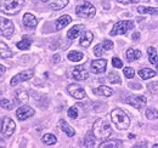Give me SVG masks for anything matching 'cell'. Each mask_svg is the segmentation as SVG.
Segmentation results:
<instances>
[{
	"mask_svg": "<svg viewBox=\"0 0 158 148\" xmlns=\"http://www.w3.org/2000/svg\"><path fill=\"white\" fill-rule=\"evenodd\" d=\"M145 115H146V118L148 120H155V119L158 118V111L155 109V108H148L145 113Z\"/></svg>",
	"mask_w": 158,
	"mask_h": 148,
	"instance_id": "1f68e13d",
	"label": "cell"
},
{
	"mask_svg": "<svg viewBox=\"0 0 158 148\" xmlns=\"http://www.w3.org/2000/svg\"><path fill=\"white\" fill-rule=\"evenodd\" d=\"M68 2H69V0H52V1H50L49 6H50L51 10L59 11V10L64 9L68 5Z\"/></svg>",
	"mask_w": 158,
	"mask_h": 148,
	"instance_id": "ffe728a7",
	"label": "cell"
},
{
	"mask_svg": "<svg viewBox=\"0 0 158 148\" xmlns=\"http://www.w3.org/2000/svg\"><path fill=\"white\" fill-rule=\"evenodd\" d=\"M16 100H17V102L21 103V105L27 103V102H28V100H29V97H28V92H27V91H24V90L19 91L17 95H16Z\"/></svg>",
	"mask_w": 158,
	"mask_h": 148,
	"instance_id": "f1b7e54d",
	"label": "cell"
},
{
	"mask_svg": "<svg viewBox=\"0 0 158 148\" xmlns=\"http://www.w3.org/2000/svg\"><path fill=\"white\" fill-rule=\"evenodd\" d=\"M41 142L46 146H52V145H56L57 142V138L55 135L52 134H45L43 137H41Z\"/></svg>",
	"mask_w": 158,
	"mask_h": 148,
	"instance_id": "d4e9b609",
	"label": "cell"
},
{
	"mask_svg": "<svg viewBox=\"0 0 158 148\" xmlns=\"http://www.w3.org/2000/svg\"><path fill=\"white\" fill-rule=\"evenodd\" d=\"M67 91H68V93H69L72 97H74V98H77V100H83V98L86 97L85 90H84L80 85H78V84H71V85H68Z\"/></svg>",
	"mask_w": 158,
	"mask_h": 148,
	"instance_id": "30bf717a",
	"label": "cell"
},
{
	"mask_svg": "<svg viewBox=\"0 0 158 148\" xmlns=\"http://www.w3.org/2000/svg\"><path fill=\"white\" fill-rule=\"evenodd\" d=\"M107 67V60H95L91 62V72L95 74L103 73Z\"/></svg>",
	"mask_w": 158,
	"mask_h": 148,
	"instance_id": "7c38bea8",
	"label": "cell"
},
{
	"mask_svg": "<svg viewBox=\"0 0 158 148\" xmlns=\"http://www.w3.org/2000/svg\"><path fill=\"white\" fill-rule=\"evenodd\" d=\"M139 37H140V33H134L133 35H131V38H133V40H139Z\"/></svg>",
	"mask_w": 158,
	"mask_h": 148,
	"instance_id": "60d3db41",
	"label": "cell"
},
{
	"mask_svg": "<svg viewBox=\"0 0 158 148\" xmlns=\"http://www.w3.org/2000/svg\"><path fill=\"white\" fill-rule=\"evenodd\" d=\"M119 4H123V5H128V4H136L141 0H117Z\"/></svg>",
	"mask_w": 158,
	"mask_h": 148,
	"instance_id": "ab89813d",
	"label": "cell"
},
{
	"mask_svg": "<svg viewBox=\"0 0 158 148\" xmlns=\"http://www.w3.org/2000/svg\"><path fill=\"white\" fill-rule=\"evenodd\" d=\"M15 32V26L14 23L7 18H1V29H0V33L2 37L6 38H11V35L14 34Z\"/></svg>",
	"mask_w": 158,
	"mask_h": 148,
	"instance_id": "9c48e42d",
	"label": "cell"
},
{
	"mask_svg": "<svg viewBox=\"0 0 158 148\" xmlns=\"http://www.w3.org/2000/svg\"><path fill=\"white\" fill-rule=\"evenodd\" d=\"M107 79H108V81H110L111 84H120V81H122L119 74L116 73V72H111V73L108 74Z\"/></svg>",
	"mask_w": 158,
	"mask_h": 148,
	"instance_id": "4dcf8cb0",
	"label": "cell"
},
{
	"mask_svg": "<svg viewBox=\"0 0 158 148\" xmlns=\"http://www.w3.org/2000/svg\"><path fill=\"white\" fill-rule=\"evenodd\" d=\"M22 21H23L24 27H27V28H34L38 24V18L32 14H24Z\"/></svg>",
	"mask_w": 158,
	"mask_h": 148,
	"instance_id": "5bb4252c",
	"label": "cell"
},
{
	"mask_svg": "<svg viewBox=\"0 0 158 148\" xmlns=\"http://www.w3.org/2000/svg\"><path fill=\"white\" fill-rule=\"evenodd\" d=\"M34 113H35V111L32 107H29V106H21L20 108L16 111V117H17L19 120L23 121V120L33 117Z\"/></svg>",
	"mask_w": 158,
	"mask_h": 148,
	"instance_id": "8fae6325",
	"label": "cell"
},
{
	"mask_svg": "<svg viewBox=\"0 0 158 148\" xmlns=\"http://www.w3.org/2000/svg\"><path fill=\"white\" fill-rule=\"evenodd\" d=\"M67 57L72 62H79V61H81L84 58V55H83V52H79V51H71L67 55Z\"/></svg>",
	"mask_w": 158,
	"mask_h": 148,
	"instance_id": "f546056e",
	"label": "cell"
},
{
	"mask_svg": "<svg viewBox=\"0 0 158 148\" xmlns=\"http://www.w3.org/2000/svg\"><path fill=\"white\" fill-rule=\"evenodd\" d=\"M84 146L85 147H94L95 146V141H94V138H91V134L86 135V138L84 141Z\"/></svg>",
	"mask_w": 158,
	"mask_h": 148,
	"instance_id": "e575fe53",
	"label": "cell"
},
{
	"mask_svg": "<svg viewBox=\"0 0 158 148\" xmlns=\"http://www.w3.org/2000/svg\"><path fill=\"white\" fill-rule=\"evenodd\" d=\"M129 138H135V135H133V134H130V135H129Z\"/></svg>",
	"mask_w": 158,
	"mask_h": 148,
	"instance_id": "7bdbcfd3",
	"label": "cell"
},
{
	"mask_svg": "<svg viewBox=\"0 0 158 148\" xmlns=\"http://www.w3.org/2000/svg\"><path fill=\"white\" fill-rule=\"evenodd\" d=\"M147 54H148V62L152 64H156V62L158 61L157 50L153 46H150V47H147Z\"/></svg>",
	"mask_w": 158,
	"mask_h": 148,
	"instance_id": "4316f807",
	"label": "cell"
},
{
	"mask_svg": "<svg viewBox=\"0 0 158 148\" xmlns=\"http://www.w3.org/2000/svg\"><path fill=\"white\" fill-rule=\"evenodd\" d=\"M139 14L142 15H158V7H151V6H139Z\"/></svg>",
	"mask_w": 158,
	"mask_h": 148,
	"instance_id": "603a6c76",
	"label": "cell"
},
{
	"mask_svg": "<svg viewBox=\"0 0 158 148\" xmlns=\"http://www.w3.org/2000/svg\"><path fill=\"white\" fill-rule=\"evenodd\" d=\"M156 1H157V2H158V0H156Z\"/></svg>",
	"mask_w": 158,
	"mask_h": 148,
	"instance_id": "7dc6e473",
	"label": "cell"
},
{
	"mask_svg": "<svg viewBox=\"0 0 158 148\" xmlns=\"http://www.w3.org/2000/svg\"><path fill=\"white\" fill-rule=\"evenodd\" d=\"M23 5H24V0H2L1 12L6 15H16L21 11Z\"/></svg>",
	"mask_w": 158,
	"mask_h": 148,
	"instance_id": "3957f363",
	"label": "cell"
},
{
	"mask_svg": "<svg viewBox=\"0 0 158 148\" xmlns=\"http://www.w3.org/2000/svg\"><path fill=\"white\" fill-rule=\"evenodd\" d=\"M111 119L112 123L116 125L118 130H127L130 126V119L120 108H116L111 112Z\"/></svg>",
	"mask_w": 158,
	"mask_h": 148,
	"instance_id": "7a4b0ae2",
	"label": "cell"
},
{
	"mask_svg": "<svg viewBox=\"0 0 158 148\" xmlns=\"http://www.w3.org/2000/svg\"><path fill=\"white\" fill-rule=\"evenodd\" d=\"M0 69H1V76H2L4 73H5V66H4V64H1V66H0Z\"/></svg>",
	"mask_w": 158,
	"mask_h": 148,
	"instance_id": "b9f144b4",
	"label": "cell"
},
{
	"mask_svg": "<svg viewBox=\"0 0 158 148\" xmlns=\"http://www.w3.org/2000/svg\"><path fill=\"white\" fill-rule=\"evenodd\" d=\"M153 148H158V145H153Z\"/></svg>",
	"mask_w": 158,
	"mask_h": 148,
	"instance_id": "f6af8a7d",
	"label": "cell"
},
{
	"mask_svg": "<svg viewBox=\"0 0 158 148\" xmlns=\"http://www.w3.org/2000/svg\"><path fill=\"white\" fill-rule=\"evenodd\" d=\"M157 75V72L150 69V68H142L139 71V76L142 79V80H147V79H151V78H155Z\"/></svg>",
	"mask_w": 158,
	"mask_h": 148,
	"instance_id": "44dd1931",
	"label": "cell"
},
{
	"mask_svg": "<svg viewBox=\"0 0 158 148\" xmlns=\"http://www.w3.org/2000/svg\"><path fill=\"white\" fill-rule=\"evenodd\" d=\"M93 93H94V95H96V96L110 97V96H112V93H113V89H111L110 86L101 85V86H98L96 89H94V90H93Z\"/></svg>",
	"mask_w": 158,
	"mask_h": 148,
	"instance_id": "9a60e30c",
	"label": "cell"
},
{
	"mask_svg": "<svg viewBox=\"0 0 158 148\" xmlns=\"http://www.w3.org/2000/svg\"><path fill=\"white\" fill-rule=\"evenodd\" d=\"M33 74H34L33 69H28V71L21 72V73L16 74L15 76H12V79H11L10 84H11V86H17V85L21 84V83H23V81H27V80L32 79Z\"/></svg>",
	"mask_w": 158,
	"mask_h": 148,
	"instance_id": "52a82bcc",
	"label": "cell"
},
{
	"mask_svg": "<svg viewBox=\"0 0 158 148\" xmlns=\"http://www.w3.org/2000/svg\"><path fill=\"white\" fill-rule=\"evenodd\" d=\"M88 76H89V73H88V71L84 68V66H77V67L72 71V78H74L76 80L81 81V80L88 79Z\"/></svg>",
	"mask_w": 158,
	"mask_h": 148,
	"instance_id": "4fadbf2b",
	"label": "cell"
},
{
	"mask_svg": "<svg viewBox=\"0 0 158 148\" xmlns=\"http://www.w3.org/2000/svg\"><path fill=\"white\" fill-rule=\"evenodd\" d=\"M102 52H103V45L102 44H98L95 47H94V55L96 57H101L102 56Z\"/></svg>",
	"mask_w": 158,
	"mask_h": 148,
	"instance_id": "d590c367",
	"label": "cell"
},
{
	"mask_svg": "<svg viewBox=\"0 0 158 148\" xmlns=\"http://www.w3.org/2000/svg\"><path fill=\"white\" fill-rule=\"evenodd\" d=\"M125 102L130 106H133L134 108H136L139 111H141L146 103H147V98L145 96H129L128 98H125Z\"/></svg>",
	"mask_w": 158,
	"mask_h": 148,
	"instance_id": "ba28073f",
	"label": "cell"
},
{
	"mask_svg": "<svg viewBox=\"0 0 158 148\" xmlns=\"http://www.w3.org/2000/svg\"><path fill=\"white\" fill-rule=\"evenodd\" d=\"M59 126L60 129L62 130L68 137H73L74 135H76V131H74V129L67 123V121H64V120H60L59 121Z\"/></svg>",
	"mask_w": 158,
	"mask_h": 148,
	"instance_id": "d6986e66",
	"label": "cell"
},
{
	"mask_svg": "<svg viewBox=\"0 0 158 148\" xmlns=\"http://www.w3.org/2000/svg\"><path fill=\"white\" fill-rule=\"evenodd\" d=\"M112 66L114 67V68H123V62H122V60L119 58V57H113L112 58Z\"/></svg>",
	"mask_w": 158,
	"mask_h": 148,
	"instance_id": "8d00e7d4",
	"label": "cell"
},
{
	"mask_svg": "<svg viewBox=\"0 0 158 148\" xmlns=\"http://www.w3.org/2000/svg\"><path fill=\"white\" fill-rule=\"evenodd\" d=\"M16 130V124L11 118H4L1 124V134L5 137H10Z\"/></svg>",
	"mask_w": 158,
	"mask_h": 148,
	"instance_id": "8992f818",
	"label": "cell"
},
{
	"mask_svg": "<svg viewBox=\"0 0 158 148\" xmlns=\"http://www.w3.org/2000/svg\"><path fill=\"white\" fill-rule=\"evenodd\" d=\"M40 1H43V2H46V1H49V0H40Z\"/></svg>",
	"mask_w": 158,
	"mask_h": 148,
	"instance_id": "bcb514c9",
	"label": "cell"
},
{
	"mask_svg": "<svg viewBox=\"0 0 158 148\" xmlns=\"http://www.w3.org/2000/svg\"><path fill=\"white\" fill-rule=\"evenodd\" d=\"M103 49L107 50V51L112 50V49H113V43H112L110 39H106V40L103 41Z\"/></svg>",
	"mask_w": 158,
	"mask_h": 148,
	"instance_id": "f35d334b",
	"label": "cell"
},
{
	"mask_svg": "<svg viewBox=\"0 0 158 148\" xmlns=\"http://www.w3.org/2000/svg\"><path fill=\"white\" fill-rule=\"evenodd\" d=\"M123 142L119 140H113V141H102V143L99 145L100 148H118L122 147Z\"/></svg>",
	"mask_w": 158,
	"mask_h": 148,
	"instance_id": "cb8c5ba5",
	"label": "cell"
},
{
	"mask_svg": "<svg viewBox=\"0 0 158 148\" xmlns=\"http://www.w3.org/2000/svg\"><path fill=\"white\" fill-rule=\"evenodd\" d=\"M83 29H84V26H83V24H76V26H73V27L67 32V38H68L69 40H73V39H76V38H78Z\"/></svg>",
	"mask_w": 158,
	"mask_h": 148,
	"instance_id": "ac0fdd59",
	"label": "cell"
},
{
	"mask_svg": "<svg viewBox=\"0 0 158 148\" xmlns=\"http://www.w3.org/2000/svg\"><path fill=\"white\" fill-rule=\"evenodd\" d=\"M134 28V23L133 21H118L114 26H113V29L110 32V35L111 37H116V35H123V34H127L130 29Z\"/></svg>",
	"mask_w": 158,
	"mask_h": 148,
	"instance_id": "277c9868",
	"label": "cell"
},
{
	"mask_svg": "<svg viewBox=\"0 0 158 148\" xmlns=\"http://www.w3.org/2000/svg\"><path fill=\"white\" fill-rule=\"evenodd\" d=\"M76 14L78 15L79 17H83V18H90V17H94L95 14H96V9L94 7V5H91L90 2L85 1L84 4L77 6L76 9Z\"/></svg>",
	"mask_w": 158,
	"mask_h": 148,
	"instance_id": "5b68a950",
	"label": "cell"
},
{
	"mask_svg": "<svg viewBox=\"0 0 158 148\" xmlns=\"http://www.w3.org/2000/svg\"><path fill=\"white\" fill-rule=\"evenodd\" d=\"M71 22H72L71 16H68V15H63V16H61L60 18L56 19V22H55V28H56V31H61L62 28L67 27Z\"/></svg>",
	"mask_w": 158,
	"mask_h": 148,
	"instance_id": "e0dca14e",
	"label": "cell"
},
{
	"mask_svg": "<svg viewBox=\"0 0 158 148\" xmlns=\"http://www.w3.org/2000/svg\"><path fill=\"white\" fill-rule=\"evenodd\" d=\"M67 115L69 117V118H72V119H77L78 118V108L77 107H71V108H68V111H67Z\"/></svg>",
	"mask_w": 158,
	"mask_h": 148,
	"instance_id": "836d02e7",
	"label": "cell"
},
{
	"mask_svg": "<svg viewBox=\"0 0 158 148\" xmlns=\"http://www.w3.org/2000/svg\"><path fill=\"white\" fill-rule=\"evenodd\" d=\"M155 66H156V68H157V71H158V61L156 62V64H155Z\"/></svg>",
	"mask_w": 158,
	"mask_h": 148,
	"instance_id": "ee69618b",
	"label": "cell"
},
{
	"mask_svg": "<svg viewBox=\"0 0 158 148\" xmlns=\"http://www.w3.org/2000/svg\"><path fill=\"white\" fill-rule=\"evenodd\" d=\"M93 39H94V34H93L90 31H85V32H83V34H81V37H80L79 44H80V46H83V47H88V46L91 44Z\"/></svg>",
	"mask_w": 158,
	"mask_h": 148,
	"instance_id": "2e32d148",
	"label": "cell"
},
{
	"mask_svg": "<svg viewBox=\"0 0 158 148\" xmlns=\"http://www.w3.org/2000/svg\"><path fill=\"white\" fill-rule=\"evenodd\" d=\"M141 57V51L136 50V49H128L127 51V60L129 62H134V61H138L139 58Z\"/></svg>",
	"mask_w": 158,
	"mask_h": 148,
	"instance_id": "7402d4cb",
	"label": "cell"
},
{
	"mask_svg": "<svg viewBox=\"0 0 158 148\" xmlns=\"http://www.w3.org/2000/svg\"><path fill=\"white\" fill-rule=\"evenodd\" d=\"M1 107H2L4 109H7V111H10V109H12V103H11L9 100H6V98H2V100H1Z\"/></svg>",
	"mask_w": 158,
	"mask_h": 148,
	"instance_id": "74e56055",
	"label": "cell"
},
{
	"mask_svg": "<svg viewBox=\"0 0 158 148\" xmlns=\"http://www.w3.org/2000/svg\"><path fill=\"white\" fill-rule=\"evenodd\" d=\"M31 44H32V39L28 37H24L21 41H19L16 44V46L20 49V50H28L31 47Z\"/></svg>",
	"mask_w": 158,
	"mask_h": 148,
	"instance_id": "484cf974",
	"label": "cell"
},
{
	"mask_svg": "<svg viewBox=\"0 0 158 148\" xmlns=\"http://www.w3.org/2000/svg\"><path fill=\"white\" fill-rule=\"evenodd\" d=\"M0 54H1V58H10V57H12V51L4 43L0 44Z\"/></svg>",
	"mask_w": 158,
	"mask_h": 148,
	"instance_id": "83f0119b",
	"label": "cell"
},
{
	"mask_svg": "<svg viewBox=\"0 0 158 148\" xmlns=\"http://www.w3.org/2000/svg\"><path fill=\"white\" fill-rule=\"evenodd\" d=\"M93 132H94V135H95L96 138L105 141V140H107V138L111 137L113 130H112V126L108 124V121L105 118H100V119H98L94 123Z\"/></svg>",
	"mask_w": 158,
	"mask_h": 148,
	"instance_id": "6da1fadb",
	"label": "cell"
},
{
	"mask_svg": "<svg viewBox=\"0 0 158 148\" xmlns=\"http://www.w3.org/2000/svg\"><path fill=\"white\" fill-rule=\"evenodd\" d=\"M123 73H124V76H125L127 79H131V78H134V75H135V71H134L131 67H124Z\"/></svg>",
	"mask_w": 158,
	"mask_h": 148,
	"instance_id": "d6a6232c",
	"label": "cell"
}]
</instances>
